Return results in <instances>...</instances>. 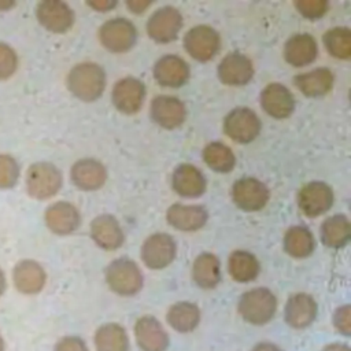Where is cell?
<instances>
[{"label":"cell","instance_id":"26","mask_svg":"<svg viewBox=\"0 0 351 351\" xmlns=\"http://www.w3.org/2000/svg\"><path fill=\"white\" fill-rule=\"evenodd\" d=\"M171 185L180 196L197 197L204 193L207 182L203 173L197 167L189 163H182L174 170Z\"/></svg>","mask_w":351,"mask_h":351},{"label":"cell","instance_id":"12","mask_svg":"<svg viewBox=\"0 0 351 351\" xmlns=\"http://www.w3.org/2000/svg\"><path fill=\"white\" fill-rule=\"evenodd\" d=\"M38 22L52 33H64L74 23V12L60 0H44L36 8Z\"/></svg>","mask_w":351,"mask_h":351},{"label":"cell","instance_id":"20","mask_svg":"<svg viewBox=\"0 0 351 351\" xmlns=\"http://www.w3.org/2000/svg\"><path fill=\"white\" fill-rule=\"evenodd\" d=\"M47 228L60 236L73 233L80 226V213L75 206L69 202H56L51 204L44 214Z\"/></svg>","mask_w":351,"mask_h":351},{"label":"cell","instance_id":"25","mask_svg":"<svg viewBox=\"0 0 351 351\" xmlns=\"http://www.w3.org/2000/svg\"><path fill=\"white\" fill-rule=\"evenodd\" d=\"M317 55V41L307 33H299L289 37L284 45V58L293 67H303L313 63Z\"/></svg>","mask_w":351,"mask_h":351},{"label":"cell","instance_id":"42","mask_svg":"<svg viewBox=\"0 0 351 351\" xmlns=\"http://www.w3.org/2000/svg\"><path fill=\"white\" fill-rule=\"evenodd\" d=\"M152 3L151 1H144V0H129L126 1V5L130 11H133L134 14H140L143 11H145Z\"/></svg>","mask_w":351,"mask_h":351},{"label":"cell","instance_id":"11","mask_svg":"<svg viewBox=\"0 0 351 351\" xmlns=\"http://www.w3.org/2000/svg\"><path fill=\"white\" fill-rule=\"evenodd\" d=\"M333 203L330 186L321 181H311L302 186L298 193V204L307 217H318L326 213Z\"/></svg>","mask_w":351,"mask_h":351},{"label":"cell","instance_id":"34","mask_svg":"<svg viewBox=\"0 0 351 351\" xmlns=\"http://www.w3.org/2000/svg\"><path fill=\"white\" fill-rule=\"evenodd\" d=\"M203 159L210 169L218 173L230 171L236 163L233 151L226 144L219 141H213L204 147Z\"/></svg>","mask_w":351,"mask_h":351},{"label":"cell","instance_id":"15","mask_svg":"<svg viewBox=\"0 0 351 351\" xmlns=\"http://www.w3.org/2000/svg\"><path fill=\"white\" fill-rule=\"evenodd\" d=\"M151 118L165 129L178 128L186 118L185 104L174 96L159 95L151 101Z\"/></svg>","mask_w":351,"mask_h":351},{"label":"cell","instance_id":"9","mask_svg":"<svg viewBox=\"0 0 351 351\" xmlns=\"http://www.w3.org/2000/svg\"><path fill=\"white\" fill-rule=\"evenodd\" d=\"M269 196L267 186L254 177L240 178L232 186V199L244 211H259L269 202Z\"/></svg>","mask_w":351,"mask_h":351},{"label":"cell","instance_id":"33","mask_svg":"<svg viewBox=\"0 0 351 351\" xmlns=\"http://www.w3.org/2000/svg\"><path fill=\"white\" fill-rule=\"evenodd\" d=\"M314 237L304 226H291L284 234V250L293 258H306L314 251Z\"/></svg>","mask_w":351,"mask_h":351},{"label":"cell","instance_id":"39","mask_svg":"<svg viewBox=\"0 0 351 351\" xmlns=\"http://www.w3.org/2000/svg\"><path fill=\"white\" fill-rule=\"evenodd\" d=\"M333 326L336 330L344 336L351 335V307L344 304L336 308L333 314Z\"/></svg>","mask_w":351,"mask_h":351},{"label":"cell","instance_id":"45","mask_svg":"<svg viewBox=\"0 0 351 351\" xmlns=\"http://www.w3.org/2000/svg\"><path fill=\"white\" fill-rule=\"evenodd\" d=\"M5 287H7L5 276H4V271H3V269L0 267V296L4 293V291H5Z\"/></svg>","mask_w":351,"mask_h":351},{"label":"cell","instance_id":"2","mask_svg":"<svg viewBox=\"0 0 351 351\" xmlns=\"http://www.w3.org/2000/svg\"><path fill=\"white\" fill-rule=\"evenodd\" d=\"M237 310L248 324L265 325L271 321L277 311V298L267 288H254L240 296Z\"/></svg>","mask_w":351,"mask_h":351},{"label":"cell","instance_id":"37","mask_svg":"<svg viewBox=\"0 0 351 351\" xmlns=\"http://www.w3.org/2000/svg\"><path fill=\"white\" fill-rule=\"evenodd\" d=\"M18 67L16 52L5 43H0V80L10 78Z\"/></svg>","mask_w":351,"mask_h":351},{"label":"cell","instance_id":"7","mask_svg":"<svg viewBox=\"0 0 351 351\" xmlns=\"http://www.w3.org/2000/svg\"><path fill=\"white\" fill-rule=\"evenodd\" d=\"M221 38L215 29L207 25L193 26L184 36L185 51L199 62H207L215 56L219 49Z\"/></svg>","mask_w":351,"mask_h":351},{"label":"cell","instance_id":"6","mask_svg":"<svg viewBox=\"0 0 351 351\" xmlns=\"http://www.w3.org/2000/svg\"><path fill=\"white\" fill-rule=\"evenodd\" d=\"M223 130L232 140L248 144L259 134L261 119L251 108L237 107L226 115L223 121Z\"/></svg>","mask_w":351,"mask_h":351},{"label":"cell","instance_id":"44","mask_svg":"<svg viewBox=\"0 0 351 351\" xmlns=\"http://www.w3.org/2000/svg\"><path fill=\"white\" fill-rule=\"evenodd\" d=\"M322 351H350V347L343 343H330L322 348Z\"/></svg>","mask_w":351,"mask_h":351},{"label":"cell","instance_id":"14","mask_svg":"<svg viewBox=\"0 0 351 351\" xmlns=\"http://www.w3.org/2000/svg\"><path fill=\"white\" fill-rule=\"evenodd\" d=\"M134 337L141 351H166L169 335L152 315H143L134 324Z\"/></svg>","mask_w":351,"mask_h":351},{"label":"cell","instance_id":"24","mask_svg":"<svg viewBox=\"0 0 351 351\" xmlns=\"http://www.w3.org/2000/svg\"><path fill=\"white\" fill-rule=\"evenodd\" d=\"M167 222L182 232H195L203 228L208 214L202 206H186L181 203L171 204L166 213Z\"/></svg>","mask_w":351,"mask_h":351},{"label":"cell","instance_id":"22","mask_svg":"<svg viewBox=\"0 0 351 351\" xmlns=\"http://www.w3.org/2000/svg\"><path fill=\"white\" fill-rule=\"evenodd\" d=\"M70 177L78 189L95 191L104 185L107 180V170L99 160L85 158L73 165Z\"/></svg>","mask_w":351,"mask_h":351},{"label":"cell","instance_id":"31","mask_svg":"<svg viewBox=\"0 0 351 351\" xmlns=\"http://www.w3.org/2000/svg\"><path fill=\"white\" fill-rule=\"evenodd\" d=\"M228 270L237 282H250L259 274L261 265L256 256L248 251H233L228 259Z\"/></svg>","mask_w":351,"mask_h":351},{"label":"cell","instance_id":"32","mask_svg":"<svg viewBox=\"0 0 351 351\" xmlns=\"http://www.w3.org/2000/svg\"><path fill=\"white\" fill-rule=\"evenodd\" d=\"M350 236V221L343 214L332 215L321 225V240L326 247L340 248L348 243Z\"/></svg>","mask_w":351,"mask_h":351},{"label":"cell","instance_id":"47","mask_svg":"<svg viewBox=\"0 0 351 351\" xmlns=\"http://www.w3.org/2000/svg\"><path fill=\"white\" fill-rule=\"evenodd\" d=\"M5 350V343H4V339L0 336V351H4Z\"/></svg>","mask_w":351,"mask_h":351},{"label":"cell","instance_id":"41","mask_svg":"<svg viewBox=\"0 0 351 351\" xmlns=\"http://www.w3.org/2000/svg\"><path fill=\"white\" fill-rule=\"evenodd\" d=\"M86 4L89 7H92L93 10H96V11L106 12V11L112 10L118 3L114 1V0H95V1H88Z\"/></svg>","mask_w":351,"mask_h":351},{"label":"cell","instance_id":"27","mask_svg":"<svg viewBox=\"0 0 351 351\" xmlns=\"http://www.w3.org/2000/svg\"><path fill=\"white\" fill-rule=\"evenodd\" d=\"M296 88L308 97L326 95L333 86V74L329 69L318 67L311 71L299 74L293 80Z\"/></svg>","mask_w":351,"mask_h":351},{"label":"cell","instance_id":"36","mask_svg":"<svg viewBox=\"0 0 351 351\" xmlns=\"http://www.w3.org/2000/svg\"><path fill=\"white\" fill-rule=\"evenodd\" d=\"M19 178V165L8 154H0V189H11Z\"/></svg>","mask_w":351,"mask_h":351},{"label":"cell","instance_id":"3","mask_svg":"<svg viewBox=\"0 0 351 351\" xmlns=\"http://www.w3.org/2000/svg\"><path fill=\"white\" fill-rule=\"evenodd\" d=\"M106 281L112 292L121 296L138 293L144 284V277L137 263L128 258H118L106 267Z\"/></svg>","mask_w":351,"mask_h":351},{"label":"cell","instance_id":"21","mask_svg":"<svg viewBox=\"0 0 351 351\" xmlns=\"http://www.w3.org/2000/svg\"><path fill=\"white\" fill-rule=\"evenodd\" d=\"M154 77L162 86L180 88L189 78V66L177 55H165L155 63Z\"/></svg>","mask_w":351,"mask_h":351},{"label":"cell","instance_id":"29","mask_svg":"<svg viewBox=\"0 0 351 351\" xmlns=\"http://www.w3.org/2000/svg\"><path fill=\"white\" fill-rule=\"evenodd\" d=\"M167 324L180 333L195 330L200 322V310L195 303L177 302L167 310Z\"/></svg>","mask_w":351,"mask_h":351},{"label":"cell","instance_id":"40","mask_svg":"<svg viewBox=\"0 0 351 351\" xmlns=\"http://www.w3.org/2000/svg\"><path fill=\"white\" fill-rule=\"evenodd\" d=\"M53 351H89V348L81 337L66 336L56 343Z\"/></svg>","mask_w":351,"mask_h":351},{"label":"cell","instance_id":"4","mask_svg":"<svg viewBox=\"0 0 351 351\" xmlns=\"http://www.w3.org/2000/svg\"><path fill=\"white\" fill-rule=\"evenodd\" d=\"M63 177L60 170L48 162L33 163L26 173V191L38 200L55 196L62 188Z\"/></svg>","mask_w":351,"mask_h":351},{"label":"cell","instance_id":"19","mask_svg":"<svg viewBox=\"0 0 351 351\" xmlns=\"http://www.w3.org/2000/svg\"><path fill=\"white\" fill-rule=\"evenodd\" d=\"M261 106L270 117L282 119L293 112L295 99L287 86L273 82L261 92Z\"/></svg>","mask_w":351,"mask_h":351},{"label":"cell","instance_id":"16","mask_svg":"<svg viewBox=\"0 0 351 351\" xmlns=\"http://www.w3.org/2000/svg\"><path fill=\"white\" fill-rule=\"evenodd\" d=\"M217 74L221 82L240 86L248 84L254 77V66L248 56L240 52L228 53L219 63Z\"/></svg>","mask_w":351,"mask_h":351},{"label":"cell","instance_id":"18","mask_svg":"<svg viewBox=\"0 0 351 351\" xmlns=\"http://www.w3.org/2000/svg\"><path fill=\"white\" fill-rule=\"evenodd\" d=\"M12 281L21 293L36 295L43 291L47 281V273L38 262L23 259L14 266Z\"/></svg>","mask_w":351,"mask_h":351},{"label":"cell","instance_id":"5","mask_svg":"<svg viewBox=\"0 0 351 351\" xmlns=\"http://www.w3.org/2000/svg\"><path fill=\"white\" fill-rule=\"evenodd\" d=\"M137 38L134 25L126 18H114L101 25L99 29V40L103 47L111 52L129 51Z\"/></svg>","mask_w":351,"mask_h":351},{"label":"cell","instance_id":"38","mask_svg":"<svg viewBox=\"0 0 351 351\" xmlns=\"http://www.w3.org/2000/svg\"><path fill=\"white\" fill-rule=\"evenodd\" d=\"M296 10L308 19H317L326 14L328 11V1L325 0H298L293 3Z\"/></svg>","mask_w":351,"mask_h":351},{"label":"cell","instance_id":"46","mask_svg":"<svg viewBox=\"0 0 351 351\" xmlns=\"http://www.w3.org/2000/svg\"><path fill=\"white\" fill-rule=\"evenodd\" d=\"M12 5H15L14 1H4V0H0V11H5V10L11 8Z\"/></svg>","mask_w":351,"mask_h":351},{"label":"cell","instance_id":"30","mask_svg":"<svg viewBox=\"0 0 351 351\" xmlns=\"http://www.w3.org/2000/svg\"><path fill=\"white\" fill-rule=\"evenodd\" d=\"M96 351H129V337L123 326L115 322L103 324L95 332Z\"/></svg>","mask_w":351,"mask_h":351},{"label":"cell","instance_id":"23","mask_svg":"<svg viewBox=\"0 0 351 351\" xmlns=\"http://www.w3.org/2000/svg\"><path fill=\"white\" fill-rule=\"evenodd\" d=\"M90 236L103 250H117L123 244V232L114 215H97L90 223Z\"/></svg>","mask_w":351,"mask_h":351},{"label":"cell","instance_id":"43","mask_svg":"<svg viewBox=\"0 0 351 351\" xmlns=\"http://www.w3.org/2000/svg\"><path fill=\"white\" fill-rule=\"evenodd\" d=\"M251 351H282L278 346L270 341H261L252 347Z\"/></svg>","mask_w":351,"mask_h":351},{"label":"cell","instance_id":"10","mask_svg":"<svg viewBox=\"0 0 351 351\" xmlns=\"http://www.w3.org/2000/svg\"><path fill=\"white\" fill-rule=\"evenodd\" d=\"M182 27V16L180 11L171 5L156 10L147 22V33L156 43H170L177 38Z\"/></svg>","mask_w":351,"mask_h":351},{"label":"cell","instance_id":"35","mask_svg":"<svg viewBox=\"0 0 351 351\" xmlns=\"http://www.w3.org/2000/svg\"><path fill=\"white\" fill-rule=\"evenodd\" d=\"M326 51L336 59H348L351 55V32L348 27H333L324 37Z\"/></svg>","mask_w":351,"mask_h":351},{"label":"cell","instance_id":"1","mask_svg":"<svg viewBox=\"0 0 351 351\" xmlns=\"http://www.w3.org/2000/svg\"><path fill=\"white\" fill-rule=\"evenodd\" d=\"M67 88L77 99L95 101L106 88V73L96 63H78L69 71Z\"/></svg>","mask_w":351,"mask_h":351},{"label":"cell","instance_id":"28","mask_svg":"<svg viewBox=\"0 0 351 351\" xmlns=\"http://www.w3.org/2000/svg\"><path fill=\"white\" fill-rule=\"evenodd\" d=\"M192 277L197 287L211 289L221 281L219 259L211 252H203L196 256L192 266Z\"/></svg>","mask_w":351,"mask_h":351},{"label":"cell","instance_id":"8","mask_svg":"<svg viewBox=\"0 0 351 351\" xmlns=\"http://www.w3.org/2000/svg\"><path fill=\"white\" fill-rule=\"evenodd\" d=\"M177 245L167 233H154L141 245L143 263L154 270L167 267L176 258Z\"/></svg>","mask_w":351,"mask_h":351},{"label":"cell","instance_id":"17","mask_svg":"<svg viewBox=\"0 0 351 351\" xmlns=\"http://www.w3.org/2000/svg\"><path fill=\"white\" fill-rule=\"evenodd\" d=\"M318 313L314 298L308 293H295L289 296L284 307V319L293 329H304L313 324Z\"/></svg>","mask_w":351,"mask_h":351},{"label":"cell","instance_id":"13","mask_svg":"<svg viewBox=\"0 0 351 351\" xmlns=\"http://www.w3.org/2000/svg\"><path fill=\"white\" fill-rule=\"evenodd\" d=\"M145 86L134 77H125L119 80L111 93V99L118 111L123 114H136L144 101Z\"/></svg>","mask_w":351,"mask_h":351}]
</instances>
